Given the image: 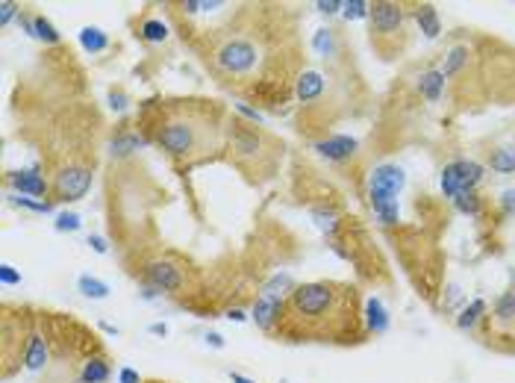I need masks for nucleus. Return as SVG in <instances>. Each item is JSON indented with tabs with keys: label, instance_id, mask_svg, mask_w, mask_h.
I'll use <instances>...</instances> for the list:
<instances>
[{
	"label": "nucleus",
	"instance_id": "obj_1",
	"mask_svg": "<svg viewBox=\"0 0 515 383\" xmlns=\"http://www.w3.org/2000/svg\"><path fill=\"white\" fill-rule=\"evenodd\" d=\"M218 86L280 109L297 83V41L283 6H236L216 30L189 36Z\"/></svg>",
	"mask_w": 515,
	"mask_h": 383
},
{
	"label": "nucleus",
	"instance_id": "obj_2",
	"mask_svg": "<svg viewBox=\"0 0 515 383\" xmlns=\"http://www.w3.org/2000/svg\"><path fill=\"white\" fill-rule=\"evenodd\" d=\"M139 130L168 153L177 168H195L227 151V112L206 97H171L148 101L139 112Z\"/></svg>",
	"mask_w": 515,
	"mask_h": 383
},
{
	"label": "nucleus",
	"instance_id": "obj_3",
	"mask_svg": "<svg viewBox=\"0 0 515 383\" xmlns=\"http://www.w3.org/2000/svg\"><path fill=\"white\" fill-rule=\"evenodd\" d=\"M365 321L360 292L351 283L316 280L295 286L283 301V313L274 333L285 342H362Z\"/></svg>",
	"mask_w": 515,
	"mask_h": 383
},
{
	"label": "nucleus",
	"instance_id": "obj_4",
	"mask_svg": "<svg viewBox=\"0 0 515 383\" xmlns=\"http://www.w3.org/2000/svg\"><path fill=\"white\" fill-rule=\"evenodd\" d=\"M283 141L251 121L230 118L227 124V157L253 183H265L280 172Z\"/></svg>",
	"mask_w": 515,
	"mask_h": 383
},
{
	"label": "nucleus",
	"instance_id": "obj_5",
	"mask_svg": "<svg viewBox=\"0 0 515 383\" xmlns=\"http://www.w3.org/2000/svg\"><path fill=\"white\" fill-rule=\"evenodd\" d=\"M404 172L397 165L386 162V165H377L371 172V183H368V197H371V207H374L377 218L392 227L397 221V192L404 189Z\"/></svg>",
	"mask_w": 515,
	"mask_h": 383
},
{
	"label": "nucleus",
	"instance_id": "obj_6",
	"mask_svg": "<svg viewBox=\"0 0 515 383\" xmlns=\"http://www.w3.org/2000/svg\"><path fill=\"white\" fill-rule=\"evenodd\" d=\"M371 41L383 56H392L397 48V36L404 33V6L392 4V0H380L371 4Z\"/></svg>",
	"mask_w": 515,
	"mask_h": 383
},
{
	"label": "nucleus",
	"instance_id": "obj_7",
	"mask_svg": "<svg viewBox=\"0 0 515 383\" xmlns=\"http://www.w3.org/2000/svg\"><path fill=\"white\" fill-rule=\"evenodd\" d=\"M141 277H145L148 286L160 289V292H171V295H180L185 289V268L174 260H150L145 263V268H141Z\"/></svg>",
	"mask_w": 515,
	"mask_h": 383
},
{
	"label": "nucleus",
	"instance_id": "obj_8",
	"mask_svg": "<svg viewBox=\"0 0 515 383\" xmlns=\"http://www.w3.org/2000/svg\"><path fill=\"white\" fill-rule=\"evenodd\" d=\"M92 168L89 165H65L59 168V174L53 177V197L56 201H80L85 197V192L92 189Z\"/></svg>",
	"mask_w": 515,
	"mask_h": 383
},
{
	"label": "nucleus",
	"instance_id": "obj_9",
	"mask_svg": "<svg viewBox=\"0 0 515 383\" xmlns=\"http://www.w3.org/2000/svg\"><path fill=\"white\" fill-rule=\"evenodd\" d=\"M483 177V168L471 160H456L451 165H445L442 172V192L448 197H456L460 192H474V186Z\"/></svg>",
	"mask_w": 515,
	"mask_h": 383
},
{
	"label": "nucleus",
	"instance_id": "obj_10",
	"mask_svg": "<svg viewBox=\"0 0 515 383\" xmlns=\"http://www.w3.org/2000/svg\"><path fill=\"white\" fill-rule=\"evenodd\" d=\"M283 313V298H277L274 292H262L253 304V321L260 324L262 330H274Z\"/></svg>",
	"mask_w": 515,
	"mask_h": 383
},
{
	"label": "nucleus",
	"instance_id": "obj_11",
	"mask_svg": "<svg viewBox=\"0 0 515 383\" xmlns=\"http://www.w3.org/2000/svg\"><path fill=\"white\" fill-rule=\"evenodd\" d=\"M316 148H318L321 157L341 162V160H348V157H353V153H356V139H351V136H330V139L318 141Z\"/></svg>",
	"mask_w": 515,
	"mask_h": 383
},
{
	"label": "nucleus",
	"instance_id": "obj_12",
	"mask_svg": "<svg viewBox=\"0 0 515 383\" xmlns=\"http://www.w3.org/2000/svg\"><path fill=\"white\" fill-rule=\"evenodd\" d=\"M24 365L30 372H38V368L48 365V342L41 339V333L30 330L27 333V348H24Z\"/></svg>",
	"mask_w": 515,
	"mask_h": 383
},
{
	"label": "nucleus",
	"instance_id": "obj_13",
	"mask_svg": "<svg viewBox=\"0 0 515 383\" xmlns=\"http://www.w3.org/2000/svg\"><path fill=\"white\" fill-rule=\"evenodd\" d=\"M9 183L27 195H48V189H53L38 172H15V174H9Z\"/></svg>",
	"mask_w": 515,
	"mask_h": 383
},
{
	"label": "nucleus",
	"instance_id": "obj_14",
	"mask_svg": "<svg viewBox=\"0 0 515 383\" xmlns=\"http://www.w3.org/2000/svg\"><path fill=\"white\" fill-rule=\"evenodd\" d=\"M295 92L300 101H316V97L324 92V80L321 74H316V71H304V74H297V83H295Z\"/></svg>",
	"mask_w": 515,
	"mask_h": 383
},
{
	"label": "nucleus",
	"instance_id": "obj_15",
	"mask_svg": "<svg viewBox=\"0 0 515 383\" xmlns=\"http://www.w3.org/2000/svg\"><path fill=\"white\" fill-rule=\"evenodd\" d=\"M365 328L371 333H383L386 328H389V316H386L380 298H368L365 301Z\"/></svg>",
	"mask_w": 515,
	"mask_h": 383
},
{
	"label": "nucleus",
	"instance_id": "obj_16",
	"mask_svg": "<svg viewBox=\"0 0 515 383\" xmlns=\"http://www.w3.org/2000/svg\"><path fill=\"white\" fill-rule=\"evenodd\" d=\"M442 89H445V74H442V71H424V74L418 77V92L430 104H436L442 97Z\"/></svg>",
	"mask_w": 515,
	"mask_h": 383
},
{
	"label": "nucleus",
	"instance_id": "obj_17",
	"mask_svg": "<svg viewBox=\"0 0 515 383\" xmlns=\"http://www.w3.org/2000/svg\"><path fill=\"white\" fill-rule=\"evenodd\" d=\"M109 380V363L104 357H89L83 363L80 383H106Z\"/></svg>",
	"mask_w": 515,
	"mask_h": 383
},
{
	"label": "nucleus",
	"instance_id": "obj_18",
	"mask_svg": "<svg viewBox=\"0 0 515 383\" xmlns=\"http://www.w3.org/2000/svg\"><path fill=\"white\" fill-rule=\"evenodd\" d=\"M145 136L141 133H130V130H121V133H115V139H112V153L115 157H127V153H133L139 145H145Z\"/></svg>",
	"mask_w": 515,
	"mask_h": 383
},
{
	"label": "nucleus",
	"instance_id": "obj_19",
	"mask_svg": "<svg viewBox=\"0 0 515 383\" xmlns=\"http://www.w3.org/2000/svg\"><path fill=\"white\" fill-rule=\"evenodd\" d=\"M416 18H418V27H421V33H424L427 39H436V36L442 33V24H439V12H436V6H430V4L418 6Z\"/></svg>",
	"mask_w": 515,
	"mask_h": 383
},
{
	"label": "nucleus",
	"instance_id": "obj_20",
	"mask_svg": "<svg viewBox=\"0 0 515 383\" xmlns=\"http://www.w3.org/2000/svg\"><path fill=\"white\" fill-rule=\"evenodd\" d=\"M80 45L89 50V53H100L109 48V39L104 30H97V27H83L80 30Z\"/></svg>",
	"mask_w": 515,
	"mask_h": 383
},
{
	"label": "nucleus",
	"instance_id": "obj_21",
	"mask_svg": "<svg viewBox=\"0 0 515 383\" xmlns=\"http://www.w3.org/2000/svg\"><path fill=\"white\" fill-rule=\"evenodd\" d=\"M77 289L85 295V298H94V301H104V298L109 295V286L104 280H97V277H92V274H83L80 280H77Z\"/></svg>",
	"mask_w": 515,
	"mask_h": 383
},
{
	"label": "nucleus",
	"instance_id": "obj_22",
	"mask_svg": "<svg viewBox=\"0 0 515 383\" xmlns=\"http://www.w3.org/2000/svg\"><path fill=\"white\" fill-rule=\"evenodd\" d=\"M489 165H492V172H498V174L515 172V148H500V151H495L492 157H489Z\"/></svg>",
	"mask_w": 515,
	"mask_h": 383
},
{
	"label": "nucleus",
	"instance_id": "obj_23",
	"mask_svg": "<svg viewBox=\"0 0 515 383\" xmlns=\"http://www.w3.org/2000/svg\"><path fill=\"white\" fill-rule=\"evenodd\" d=\"M486 313V301L483 298H477V301H471L465 309H463V316L456 319V328L460 330H468V328H474V324L480 321V316Z\"/></svg>",
	"mask_w": 515,
	"mask_h": 383
},
{
	"label": "nucleus",
	"instance_id": "obj_24",
	"mask_svg": "<svg viewBox=\"0 0 515 383\" xmlns=\"http://www.w3.org/2000/svg\"><path fill=\"white\" fill-rule=\"evenodd\" d=\"M33 36L41 39L45 45H59V33H56V27L45 15H36L33 18Z\"/></svg>",
	"mask_w": 515,
	"mask_h": 383
},
{
	"label": "nucleus",
	"instance_id": "obj_25",
	"mask_svg": "<svg viewBox=\"0 0 515 383\" xmlns=\"http://www.w3.org/2000/svg\"><path fill=\"white\" fill-rule=\"evenodd\" d=\"M139 36L145 41H165L168 39V27L160 18H148L145 24L139 27Z\"/></svg>",
	"mask_w": 515,
	"mask_h": 383
},
{
	"label": "nucleus",
	"instance_id": "obj_26",
	"mask_svg": "<svg viewBox=\"0 0 515 383\" xmlns=\"http://www.w3.org/2000/svg\"><path fill=\"white\" fill-rule=\"evenodd\" d=\"M463 62H468V48H465V45L453 48V50L448 53V62H445V68H442V74H445V80H448L451 74H456V71L463 68Z\"/></svg>",
	"mask_w": 515,
	"mask_h": 383
},
{
	"label": "nucleus",
	"instance_id": "obj_27",
	"mask_svg": "<svg viewBox=\"0 0 515 383\" xmlns=\"http://www.w3.org/2000/svg\"><path fill=\"white\" fill-rule=\"evenodd\" d=\"M453 207L460 212H465V216H477V212H480V197L474 192H460L453 197Z\"/></svg>",
	"mask_w": 515,
	"mask_h": 383
},
{
	"label": "nucleus",
	"instance_id": "obj_28",
	"mask_svg": "<svg viewBox=\"0 0 515 383\" xmlns=\"http://www.w3.org/2000/svg\"><path fill=\"white\" fill-rule=\"evenodd\" d=\"M371 12V4H365V0H351V4H345V18L348 21H360L365 18Z\"/></svg>",
	"mask_w": 515,
	"mask_h": 383
},
{
	"label": "nucleus",
	"instance_id": "obj_29",
	"mask_svg": "<svg viewBox=\"0 0 515 383\" xmlns=\"http://www.w3.org/2000/svg\"><path fill=\"white\" fill-rule=\"evenodd\" d=\"M80 224L83 221H80L77 212H62V216H56V230L59 233H65V230L74 233V230H80Z\"/></svg>",
	"mask_w": 515,
	"mask_h": 383
},
{
	"label": "nucleus",
	"instance_id": "obj_30",
	"mask_svg": "<svg viewBox=\"0 0 515 383\" xmlns=\"http://www.w3.org/2000/svg\"><path fill=\"white\" fill-rule=\"evenodd\" d=\"M312 45H316V50L321 56H333V30H318Z\"/></svg>",
	"mask_w": 515,
	"mask_h": 383
},
{
	"label": "nucleus",
	"instance_id": "obj_31",
	"mask_svg": "<svg viewBox=\"0 0 515 383\" xmlns=\"http://www.w3.org/2000/svg\"><path fill=\"white\" fill-rule=\"evenodd\" d=\"M0 283H3V286H15V283H21V274L9 263H3L0 265Z\"/></svg>",
	"mask_w": 515,
	"mask_h": 383
},
{
	"label": "nucleus",
	"instance_id": "obj_32",
	"mask_svg": "<svg viewBox=\"0 0 515 383\" xmlns=\"http://www.w3.org/2000/svg\"><path fill=\"white\" fill-rule=\"evenodd\" d=\"M18 12V4H12V0H3V4H0V24H9L12 21V15H15Z\"/></svg>",
	"mask_w": 515,
	"mask_h": 383
},
{
	"label": "nucleus",
	"instance_id": "obj_33",
	"mask_svg": "<svg viewBox=\"0 0 515 383\" xmlns=\"http://www.w3.org/2000/svg\"><path fill=\"white\" fill-rule=\"evenodd\" d=\"M236 109H239V112H241V116H245V118H251L253 124H260V121H262V112H260V109H253V106H245V104H236Z\"/></svg>",
	"mask_w": 515,
	"mask_h": 383
},
{
	"label": "nucleus",
	"instance_id": "obj_34",
	"mask_svg": "<svg viewBox=\"0 0 515 383\" xmlns=\"http://www.w3.org/2000/svg\"><path fill=\"white\" fill-rule=\"evenodd\" d=\"M500 204H504V212H507V216H515V189H509V192L500 195Z\"/></svg>",
	"mask_w": 515,
	"mask_h": 383
},
{
	"label": "nucleus",
	"instance_id": "obj_35",
	"mask_svg": "<svg viewBox=\"0 0 515 383\" xmlns=\"http://www.w3.org/2000/svg\"><path fill=\"white\" fill-rule=\"evenodd\" d=\"M118 383H145V380H141V377H139V372H133V368H121Z\"/></svg>",
	"mask_w": 515,
	"mask_h": 383
},
{
	"label": "nucleus",
	"instance_id": "obj_36",
	"mask_svg": "<svg viewBox=\"0 0 515 383\" xmlns=\"http://www.w3.org/2000/svg\"><path fill=\"white\" fill-rule=\"evenodd\" d=\"M316 6H318L321 12H327V15H333V12H339V9H345V4H339V0H327V4H324V0H321V4H316Z\"/></svg>",
	"mask_w": 515,
	"mask_h": 383
},
{
	"label": "nucleus",
	"instance_id": "obj_37",
	"mask_svg": "<svg viewBox=\"0 0 515 383\" xmlns=\"http://www.w3.org/2000/svg\"><path fill=\"white\" fill-rule=\"evenodd\" d=\"M109 101H112V109H124V106H127V97H124L121 92H112Z\"/></svg>",
	"mask_w": 515,
	"mask_h": 383
},
{
	"label": "nucleus",
	"instance_id": "obj_38",
	"mask_svg": "<svg viewBox=\"0 0 515 383\" xmlns=\"http://www.w3.org/2000/svg\"><path fill=\"white\" fill-rule=\"evenodd\" d=\"M89 245H92L97 253H106V251H109V248H106V242H104L100 236H89Z\"/></svg>",
	"mask_w": 515,
	"mask_h": 383
},
{
	"label": "nucleus",
	"instance_id": "obj_39",
	"mask_svg": "<svg viewBox=\"0 0 515 383\" xmlns=\"http://www.w3.org/2000/svg\"><path fill=\"white\" fill-rule=\"evenodd\" d=\"M206 342H209L212 348H224V339H221L218 333H209V336H206Z\"/></svg>",
	"mask_w": 515,
	"mask_h": 383
},
{
	"label": "nucleus",
	"instance_id": "obj_40",
	"mask_svg": "<svg viewBox=\"0 0 515 383\" xmlns=\"http://www.w3.org/2000/svg\"><path fill=\"white\" fill-rule=\"evenodd\" d=\"M150 333H156V336H165V333H168V328H165V324H160V321H156V324H150Z\"/></svg>",
	"mask_w": 515,
	"mask_h": 383
},
{
	"label": "nucleus",
	"instance_id": "obj_41",
	"mask_svg": "<svg viewBox=\"0 0 515 383\" xmlns=\"http://www.w3.org/2000/svg\"><path fill=\"white\" fill-rule=\"evenodd\" d=\"M230 380H233V383H256V380H251V377H245V375H239V372H233Z\"/></svg>",
	"mask_w": 515,
	"mask_h": 383
},
{
	"label": "nucleus",
	"instance_id": "obj_42",
	"mask_svg": "<svg viewBox=\"0 0 515 383\" xmlns=\"http://www.w3.org/2000/svg\"><path fill=\"white\" fill-rule=\"evenodd\" d=\"M230 319H236V321H245V313H241V309H230Z\"/></svg>",
	"mask_w": 515,
	"mask_h": 383
},
{
	"label": "nucleus",
	"instance_id": "obj_43",
	"mask_svg": "<svg viewBox=\"0 0 515 383\" xmlns=\"http://www.w3.org/2000/svg\"><path fill=\"white\" fill-rule=\"evenodd\" d=\"M148 383H160V380H148Z\"/></svg>",
	"mask_w": 515,
	"mask_h": 383
}]
</instances>
